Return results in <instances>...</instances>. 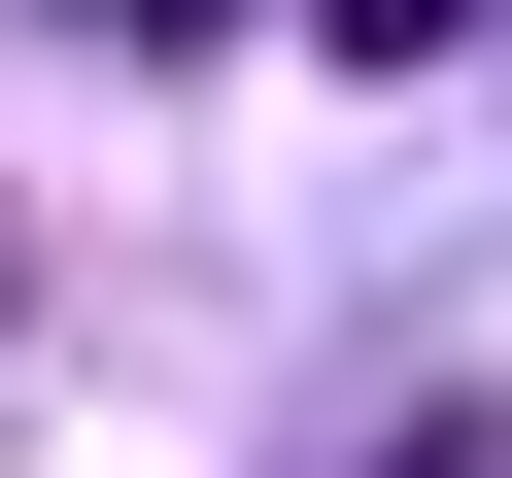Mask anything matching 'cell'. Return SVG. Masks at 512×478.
I'll list each match as a JSON object with an SVG mask.
<instances>
[{"label": "cell", "mask_w": 512, "mask_h": 478, "mask_svg": "<svg viewBox=\"0 0 512 478\" xmlns=\"http://www.w3.org/2000/svg\"><path fill=\"white\" fill-rule=\"evenodd\" d=\"M410 478H512V410H444V444H410Z\"/></svg>", "instance_id": "1"}, {"label": "cell", "mask_w": 512, "mask_h": 478, "mask_svg": "<svg viewBox=\"0 0 512 478\" xmlns=\"http://www.w3.org/2000/svg\"><path fill=\"white\" fill-rule=\"evenodd\" d=\"M103 35H205V0H103Z\"/></svg>", "instance_id": "3"}, {"label": "cell", "mask_w": 512, "mask_h": 478, "mask_svg": "<svg viewBox=\"0 0 512 478\" xmlns=\"http://www.w3.org/2000/svg\"><path fill=\"white\" fill-rule=\"evenodd\" d=\"M342 35H376V69H410V35H444V0H342Z\"/></svg>", "instance_id": "2"}]
</instances>
